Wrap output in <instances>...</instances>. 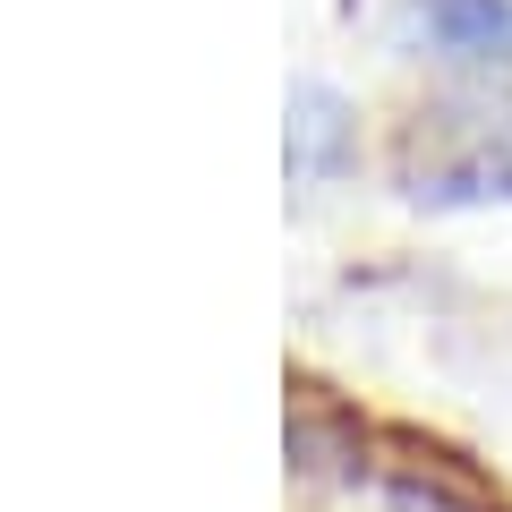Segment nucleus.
<instances>
[{"label": "nucleus", "mask_w": 512, "mask_h": 512, "mask_svg": "<svg viewBox=\"0 0 512 512\" xmlns=\"http://www.w3.org/2000/svg\"><path fill=\"white\" fill-rule=\"evenodd\" d=\"M410 26L444 60H512V0H410Z\"/></svg>", "instance_id": "nucleus-1"}]
</instances>
